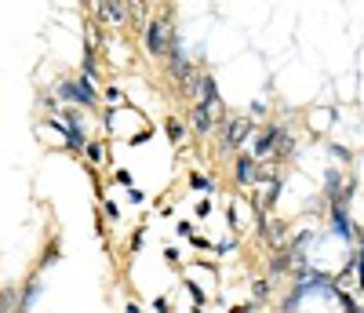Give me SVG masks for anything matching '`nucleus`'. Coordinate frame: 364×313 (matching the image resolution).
I'll return each mask as SVG.
<instances>
[{
    "label": "nucleus",
    "mask_w": 364,
    "mask_h": 313,
    "mask_svg": "<svg viewBox=\"0 0 364 313\" xmlns=\"http://www.w3.org/2000/svg\"><path fill=\"white\" fill-rule=\"evenodd\" d=\"M146 44H149L153 55H171V44H175V40H168V22L153 18V22H149V33H146Z\"/></svg>",
    "instance_id": "f257e3e1"
},
{
    "label": "nucleus",
    "mask_w": 364,
    "mask_h": 313,
    "mask_svg": "<svg viewBox=\"0 0 364 313\" xmlns=\"http://www.w3.org/2000/svg\"><path fill=\"white\" fill-rule=\"evenodd\" d=\"M55 124L66 131V142H70L73 149H80V146H84V131H80V124H77V117L70 113V109H62V113L55 117Z\"/></svg>",
    "instance_id": "f03ea898"
},
{
    "label": "nucleus",
    "mask_w": 364,
    "mask_h": 313,
    "mask_svg": "<svg viewBox=\"0 0 364 313\" xmlns=\"http://www.w3.org/2000/svg\"><path fill=\"white\" fill-rule=\"evenodd\" d=\"M62 99H73V102H95V95H91V84L87 80H70V84H62Z\"/></svg>",
    "instance_id": "7ed1b4c3"
},
{
    "label": "nucleus",
    "mask_w": 364,
    "mask_h": 313,
    "mask_svg": "<svg viewBox=\"0 0 364 313\" xmlns=\"http://www.w3.org/2000/svg\"><path fill=\"white\" fill-rule=\"evenodd\" d=\"M255 161H252V156H240V164H237V178H240V182H255Z\"/></svg>",
    "instance_id": "20e7f679"
},
{
    "label": "nucleus",
    "mask_w": 364,
    "mask_h": 313,
    "mask_svg": "<svg viewBox=\"0 0 364 313\" xmlns=\"http://www.w3.org/2000/svg\"><path fill=\"white\" fill-rule=\"evenodd\" d=\"M124 11H128L124 4H99V15H102V18H109V22H120V18H124Z\"/></svg>",
    "instance_id": "39448f33"
},
{
    "label": "nucleus",
    "mask_w": 364,
    "mask_h": 313,
    "mask_svg": "<svg viewBox=\"0 0 364 313\" xmlns=\"http://www.w3.org/2000/svg\"><path fill=\"white\" fill-rule=\"evenodd\" d=\"M248 131H252V124H248V120H237V124L230 128V139H226V142H230V146L244 142V135H248Z\"/></svg>",
    "instance_id": "423d86ee"
},
{
    "label": "nucleus",
    "mask_w": 364,
    "mask_h": 313,
    "mask_svg": "<svg viewBox=\"0 0 364 313\" xmlns=\"http://www.w3.org/2000/svg\"><path fill=\"white\" fill-rule=\"evenodd\" d=\"M37 295H40V284L33 280V284H29V292H26V299H22V309H29V306L37 302Z\"/></svg>",
    "instance_id": "0eeeda50"
},
{
    "label": "nucleus",
    "mask_w": 364,
    "mask_h": 313,
    "mask_svg": "<svg viewBox=\"0 0 364 313\" xmlns=\"http://www.w3.org/2000/svg\"><path fill=\"white\" fill-rule=\"evenodd\" d=\"M87 156H91V161H102V146L91 142V146H87Z\"/></svg>",
    "instance_id": "6e6552de"
},
{
    "label": "nucleus",
    "mask_w": 364,
    "mask_h": 313,
    "mask_svg": "<svg viewBox=\"0 0 364 313\" xmlns=\"http://www.w3.org/2000/svg\"><path fill=\"white\" fill-rule=\"evenodd\" d=\"M153 309H157V313H168V299H157V302H153Z\"/></svg>",
    "instance_id": "1a4fd4ad"
},
{
    "label": "nucleus",
    "mask_w": 364,
    "mask_h": 313,
    "mask_svg": "<svg viewBox=\"0 0 364 313\" xmlns=\"http://www.w3.org/2000/svg\"><path fill=\"white\" fill-rule=\"evenodd\" d=\"M128 313H139V306H135V302H128Z\"/></svg>",
    "instance_id": "9d476101"
}]
</instances>
